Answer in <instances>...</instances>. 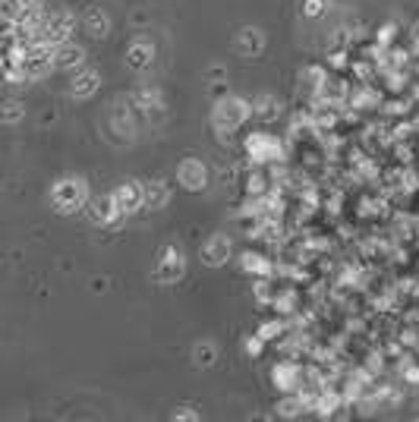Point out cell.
<instances>
[{
  "mask_svg": "<svg viewBox=\"0 0 419 422\" xmlns=\"http://www.w3.org/2000/svg\"><path fill=\"white\" fill-rule=\"evenodd\" d=\"M249 114H253V107H249L243 98H221L218 107H214V126L233 133L236 126L246 123Z\"/></svg>",
  "mask_w": 419,
  "mask_h": 422,
  "instance_id": "obj_1",
  "label": "cell"
},
{
  "mask_svg": "<svg viewBox=\"0 0 419 422\" xmlns=\"http://www.w3.org/2000/svg\"><path fill=\"white\" fill-rule=\"evenodd\" d=\"M51 199H54V205H57L60 215H66V211H76L85 202V183L83 180H60L57 186H54Z\"/></svg>",
  "mask_w": 419,
  "mask_h": 422,
  "instance_id": "obj_2",
  "label": "cell"
},
{
  "mask_svg": "<svg viewBox=\"0 0 419 422\" xmlns=\"http://www.w3.org/2000/svg\"><path fill=\"white\" fill-rule=\"evenodd\" d=\"M246 152L255 161H278L281 158V142L272 133H253L246 139Z\"/></svg>",
  "mask_w": 419,
  "mask_h": 422,
  "instance_id": "obj_3",
  "label": "cell"
},
{
  "mask_svg": "<svg viewBox=\"0 0 419 422\" xmlns=\"http://www.w3.org/2000/svg\"><path fill=\"white\" fill-rule=\"evenodd\" d=\"M70 25H73L70 13L57 10V13H54V16L42 25V42H47V44H60L66 35H70Z\"/></svg>",
  "mask_w": 419,
  "mask_h": 422,
  "instance_id": "obj_4",
  "label": "cell"
},
{
  "mask_svg": "<svg viewBox=\"0 0 419 422\" xmlns=\"http://www.w3.org/2000/svg\"><path fill=\"white\" fill-rule=\"evenodd\" d=\"M177 176H180V183H183L189 193H195V189H202V186L208 183V170H205V164H202V161H193V158L180 164Z\"/></svg>",
  "mask_w": 419,
  "mask_h": 422,
  "instance_id": "obj_5",
  "label": "cell"
},
{
  "mask_svg": "<svg viewBox=\"0 0 419 422\" xmlns=\"http://www.w3.org/2000/svg\"><path fill=\"white\" fill-rule=\"evenodd\" d=\"M183 275V255H180V249H164V262L158 265V271H154V277H158L161 284H171L177 281V277Z\"/></svg>",
  "mask_w": 419,
  "mask_h": 422,
  "instance_id": "obj_6",
  "label": "cell"
},
{
  "mask_svg": "<svg viewBox=\"0 0 419 422\" xmlns=\"http://www.w3.org/2000/svg\"><path fill=\"white\" fill-rule=\"evenodd\" d=\"M114 202H117L120 215L142 208V205H145V202H142V186H136V183H126V186L114 189Z\"/></svg>",
  "mask_w": 419,
  "mask_h": 422,
  "instance_id": "obj_7",
  "label": "cell"
},
{
  "mask_svg": "<svg viewBox=\"0 0 419 422\" xmlns=\"http://www.w3.org/2000/svg\"><path fill=\"white\" fill-rule=\"evenodd\" d=\"M202 255H205L208 265H224L227 255H231V240H227L224 234H214L212 240L202 246Z\"/></svg>",
  "mask_w": 419,
  "mask_h": 422,
  "instance_id": "obj_8",
  "label": "cell"
},
{
  "mask_svg": "<svg viewBox=\"0 0 419 422\" xmlns=\"http://www.w3.org/2000/svg\"><path fill=\"white\" fill-rule=\"evenodd\" d=\"M272 378L281 391H296V385H300V369H296L293 363H281V366H274Z\"/></svg>",
  "mask_w": 419,
  "mask_h": 422,
  "instance_id": "obj_9",
  "label": "cell"
},
{
  "mask_svg": "<svg viewBox=\"0 0 419 422\" xmlns=\"http://www.w3.org/2000/svg\"><path fill=\"white\" fill-rule=\"evenodd\" d=\"M117 215H120V208H117V202H114V193L111 195H101V199L92 202V221L111 224Z\"/></svg>",
  "mask_w": 419,
  "mask_h": 422,
  "instance_id": "obj_10",
  "label": "cell"
},
{
  "mask_svg": "<svg viewBox=\"0 0 419 422\" xmlns=\"http://www.w3.org/2000/svg\"><path fill=\"white\" fill-rule=\"evenodd\" d=\"M83 64V47H57V57H54V66H60V70H70V66H79Z\"/></svg>",
  "mask_w": 419,
  "mask_h": 422,
  "instance_id": "obj_11",
  "label": "cell"
},
{
  "mask_svg": "<svg viewBox=\"0 0 419 422\" xmlns=\"http://www.w3.org/2000/svg\"><path fill=\"white\" fill-rule=\"evenodd\" d=\"M154 60V47L148 44V42H136L133 44V51H130V64L136 66V70H145L148 64Z\"/></svg>",
  "mask_w": 419,
  "mask_h": 422,
  "instance_id": "obj_12",
  "label": "cell"
},
{
  "mask_svg": "<svg viewBox=\"0 0 419 422\" xmlns=\"http://www.w3.org/2000/svg\"><path fill=\"white\" fill-rule=\"evenodd\" d=\"M142 202L152 208H161L167 202V189L161 183H148V186H142Z\"/></svg>",
  "mask_w": 419,
  "mask_h": 422,
  "instance_id": "obj_13",
  "label": "cell"
},
{
  "mask_svg": "<svg viewBox=\"0 0 419 422\" xmlns=\"http://www.w3.org/2000/svg\"><path fill=\"white\" fill-rule=\"evenodd\" d=\"M243 268H246V271H259V275H268V271H272V265L265 262V255L246 253V255H243Z\"/></svg>",
  "mask_w": 419,
  "mask_h": 422,
  "instance_id": "obj_14",
  "label": "cell"
},
{
  "mask_svg": "<svg viewBox=\"0 0 419 422\" xmlns=\"http://www.w3.org/2000/svg\"><path fill=\"white\" fill-rule=\"evenodd\" d=\"M73 92L76 95H92L95 92V73H83V76L73 83Z\"/></svg>",
  "mask_w": 419,
  "mask_h": 422,
  "instance_id": "obj_15",
  "label": "cell"
},
{
  "mask_svg": "<svg viewBox=\"0 0 419 422\" xmlns=\"http://www.w3.org/2000/svg\"><path fill=\"white\" fill-rule=\"evenodd\" d=\"M337 404H341V397H337V394H322V397L315 400V410H319V413H334Z\"/></svg>",
  "mask_w": 419,
  "mask_h": 422,
  "instance_id": "obj_16",
  "label": "cell"
},
{
  "mask_svg": "<svg viewBox=\"0 0 419 422\" xmlns=\"http://www.w3.org/2000/svg\"><path fill=\"white\" fill-rule=\"evenodd\" d=\"M259 111H255V114H259V117H274V114H278V111H274V107H281L278 104V101H274L272 98V95H262V98H259Z\"/></svg>",
  "mask_w": 419,
  "mask_h": 422,
  "instance_id": "obj_17",
  "label": "cell"
},
{
  "mask_svg": "<svg viewBox=\"0 0 419 422\" xmlns=\"http://www.w3.org/2000/svg\"><path fill=\"white\" fill-rule=\"evenodd\" d=\"M89 29H92V35H104L107 19L101 16V13H92V16H89Z\"/></svg>",
  "mask_w": 419,
  "mask_h": 422,
  "instance_id": "obj_18",
  "label": "cell"
},
{
  "mask_svg": "<svg viewBox=\"0 0 419 422\" xmlns=\"http://www.w3.org/2000/svg\"><path fill=\"white\" fill-rule=\"evenodd\" d=\"M243 47H253V51H259V47H262V35L255 29H246V32H243Z\"/></svg>",
  "mask_w": 419,
  "mask_h": 422,
  "instance_id": "obj_19",
  "label": "cell"
},
{
  "mask_svg": "<svg viewBox=\"0 0 419 422\" xmlns=\"http://www.w3.org/2000/svg\"><path fill=\"white\" fill-rule=\"evenodd\" d=\"M281 331H284V325H281V322H268V325H262L259 334L265 337V340H272V337H281Z\"/></svg>",
  "mask_w": 419,
  "mask_h": 422,
  "instance_id": "obj_20",
  "label": "cell"
},
{
  "mask_svg": "<svg viewBox=\"0 0 419 422\" xmlns=\"http://www.w3.org/2000/svg\"><path fill=\"white\" fill-rule=\"evenodd\" d=\"M262 340H265V337H249L246 340V353H253V356H259V353H262Z\"/></svg>",
  "mask_w": 419,
  "mask_h": 422,
  "instance_id": "obj_21",
  "label": "cell"
},
{
  "mask_svg": "<svg viewBox=\"0 0 419 422\" xmlns=\"http://www.w3.org/2000/svg\"><path fill=\"white\" fill-rule=\"evenodd\" d=\"M262 189H265V180H262L259 174H255V176H249V193H255V195H259Z\"/></svg>",
  "mask_w": 419,
  "mask_h": 422,
  "instance_id": "obj_22",
  "label": "cell"
},
{
  "mask_svg": "<svg viewBox=\"0 0 419 422\" xmlns=\"http://www.w3.org/2000/svg\"><path fill=\"white\" fill-rule=\"evenodd\" d=\"M322 13V0H306V16H319Z\"/></svg>",
  "mask_w": 419,
  "mask_h": 422,
  "instance_id": "obj_23",
  "label": "cell"
},
{
  "mask_svg": "<svg viewBox=\"0 0 419 422\" xmlns=\"http://www.w3.org/2000/svg\"><path fill=\"white\" fill-rule=\"evenodd\" d=\"M413 38H416V47H419V23H416V32H413Z\"/></svg>",
  "mask_w": 419,
  "mask_h": 422,
  "instance_id": "obj_24",
  "label": "cell"
}]
</instances>
